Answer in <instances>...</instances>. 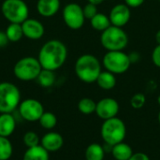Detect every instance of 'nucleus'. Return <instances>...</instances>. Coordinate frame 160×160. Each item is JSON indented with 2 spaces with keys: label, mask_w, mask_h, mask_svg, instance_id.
<instances>
[{
  "label": "nucleus",
  "mask_w": 160,
  "mask_h": 160,
  "mask_svg": "<svg viewBox=\"0 0 160 160\" xmlns=\"http://www.w3.org/2000/svg\"><path fill=\"white\" fill-rule=\"evenodd\" d=\"M67 57V46L60 40L51 39L40 48L38 59L42 68L55 71L65 64Z\"/></svg>",
  "instance_id": "obj_1"
},
{
  "label": "nucleus",
  "mask_w": 160,
  "mask_h": 160,
  "mask_svg": "<svg viewBox=\"0 0 160 160\" xmlns=\"http://www.w3.org/2000/svg\"><path fill=\"white\" fill-rule=\"evenodd\" d=\"M75 74L78 79L85 83L96 82L101 70V63L93 54L85 53L81 55L75 62Z\"/></svg>",
  "instance_id": "obj_2"
},
{
  "label": "nucleus",
  "mask_w": 160,
  "mask_h": 160,
  "mask_svg": "<svg viewBox=\"0 0 160 160\" xmlns=\"http://www.w3.org/2000/svg\"><path fill=\"white\" fill-rule=\"evenodd\" d=\"M100 43L107 52L124 51L128 44V36L122 27L111 25L101 32Z\"/></svg>",
  "instance_id": "obj_3"
},
{
  "label": "nucleus",
  "mask_w": 160,
  "mask_h": 160,
  "mask_svg": "<svg viewBox=\"0 0 160 160\" xmlns=\"http://www.w3.org/2000/svg\"><path fill=\"white\" fill-rule=\"evenodd\" d=\"M100 134L105 143L113 146L124 142L127 135V128L123 120L113 117L104 120L100 128Z\"/></svg>",
  "instance_id": "obj_4"
},
{
  "label": "nucleus",
  "mask_w": 160,
  "mask_h": 160,
  "mask_svg": "<svg viewBox=\"0 0 160 160\" xmlns=\"http://www.w3.org/2000/svg\"><path fill=\"white\" fill-rule=\"evenodd\" d=\"M21 103V92L12 82H0V113H11Z\"/></svg>",
  "instance_id": "obj_5"
},
{
  "label": "nucleus",
  "mask_w": 160,
  "mask_h": 160,
  "mask_svg": "<svg viewBox=\"0 0 160 160\" xmlns=\"http://www.w3.org/2000/svg\"><path fill=\"white\" fill-rule=\"evenodd\" d=\"M41 69L42 67L38 58L26 56L16 62L13 68V73L18 80L29 82L37 80Z\"/></svg>",
  "instance_id": "obj_6"
},
{
  "label": "nucleus",
  "mask_w": 160,
  "mask_h": 160,
  "mask_svg": "<svg viewBox=\"0 0 160 160\" xmlns=\"http://www.w3.org/2000/svg\"><path fill=\"white\" fill-rule=\"evenodd\" d=\"M1 11L10 23H22L29 15V8L23 0H4Z\"/></svg>",
  "instance_id": "obj_7"
},
{
  "label": "nucleus",
  "mask_w": 160,
  "mask_h": 160,
  "mask_svg": "<svg viewBox=\"0 0 160 160\" xmlns=\"http://www.w3.org/2000/svg\"><path fill=\"white\" fill-rule=\"evenodd\" d=\"M131 64L129 55L124 52V51L107 52L102 59V66L105 69L114 75L126 73Z\"/></svg>",
  "instance_id": "obj_8"
},
{
  "label": "nucleus",
  "mask_w": 160,
  "mask_h": 160,
  "mask_svg": "<svg viewBox=\"0 0 160 160\" xmlns=\"http://www.w3.org/2000/svg\"><path fill=\"white\" fill-rule=\"evenodd\" d=\"M62 16L66 25L72 30H78L84 24L85 17L82 7L77 3H69L66 5L63 8Z\"/></svg>",
  "instance_id": "obj_9"
},
{
  "label": "nucleus",
  "mask_w": 160,
  "mask_h": 160,
  "mask_svg": "<svg viewBox=\"0 0 160 160\" xmlns=\"http://www.w3.org/2000/svg\"><path fill=\"white\" fill-rule=\"evenodd\" d=\"M18 109L22 118L28 122L38 121L44 112L42 103L35 98H26L21 101Z\"/></svg>",
  "instance_id": "obj_10"
},
{
  "label": "nucleus",
  "mask_w": 160,
  "mask_h": 160,
  "mask_svg": "<svg viewBox=\"0 0 160 160\" xmlns=\"http://www.w3.org/2000/svg\"><path fill=\"white\" fill-rule=\"evenodd\" d=\"M119 103L112 98H104L97 102L96 114L102 120H108L116 115L119 112Z\"/></svg>",
  "instance_id": "obj_11"
},
{
  "label": "nucleus",
  "mask_w": 160,
  "mask_h": 160,
  "mask_svg": "<svg viewBox=\"0 0 160 160\" xmlns=\"http://www.w3.org/2000/svg\"><path fill=\"white\" fill-rule=\"evenodd\" d=\"M130 18V8L126 4H117L113 6L109 14V19L111 21L112 25L122 28L128 23Z\"/></svg>",
  "instance_id": "obj_12"
},
{
  "label": "nucleus",
  "mask_w": 160,
  "mask_h": 160,
  "mask_svg": "<svg viewBox=\"0 0 160 160\" xmlns=\"http://www.w3.org/2000/svg\"><path fill=\"white\" fill-rule=\"evenodd\" d=\"M22 28L23 32V37L32 40L40 39L45 33L44 25L38 20L33 18H27L22 23Z\"/></svg>",
  "instance_id": "obj_13"
},
{
  "label": "nucleus",
  "mask_w": 160,
  "mask_h": 160,
  "mask_svg": "<svg viewBox=\"0 0 160 160\" xmlns=\"http://www.w3.org/2000/svg\"><path fill=\"white\" fill-rule=\"evenodd\" d=\"M40 145L49 153L56 152L63 147L64 139L61 134L50 131L42 136V138L40 139Z\"/></svg>",
  "instance_id": "obj_14"
},
{
  "label": "nucleus",
  "mask_w": 160,
  "mask_h": 160,
  "mask_svg": "<svg viewBox=\"0 0 160 160\" xmlns=\"http://www.w3.org/2000/svg\"><path fill=\"white\" fill-rule=\"evenodd\" d=\"M60 0H38L37 10L45 18L54 16L60 8Z\"/></svg>",
  "instance_id": "obj_15"
},
{
  "label": "nucleus",
  "mask_w": 160,
  "mask_h": 160,
  "mask_svg": "<svg viewBox=\"0 0 160 160\" xmlns=\"http://www.w3.org/2000/svg\"><path fill=\"white\" fill-rule=\"evenodd\" d=\"M16 128V120L11 113H0V136L8 138Z\"/></svg>",
  "instance_id": "obj_16"
},
{
  "label": "nucleus",
  "mask_w": 160,
  "mask_h": 160,
  "mask_svg": "<svg viewBox=\"0 0 160 160\" xmlns=\"http://www.w3.org/2000/svg\"><path fill=\"white\" fill-rule=\"evenodd\" d=\"M111 154L115 160H128L133 155V150L130 145L122 142L112 146Z\"/></svg>",
  "instance_id": "obj_17"
},
{
  "label": "nucleus",
  "mask_w": 160,
  "mask_h": 160,
  "mask_svg": "<svg viewBox=\"0 0 160 160\" xmlns=\"http://www.w3.org/2000/svg\"><path fill=\"white\" fill-rule=\"evenodd\" d=\"M116 82L117 81H116L115 75L107 70L101 71L96 81L98 87L106 91L113 89L116 85Z\"/></svg>",
  "instance_id": "obj_18"
},
{
  "label": "nucleus",
  "mask_w": 160,
  "mask_h": 160,
  "mask_svg": "<svg viewBox=\"0 0 160 160\" xmlns=\"http://www.w3.org/2000/svg\"><path fill=\"white\" fill-rule=\"evenodd\" d=\"M22 160H50V155L40 144L35 147L27 148L23 154Z\"/></svg>",
  "instance_id": "obj_19"
},
{
  "label": "nucleus",
  "mask_w": 160,
  "mask_h": 160,
  "mask_svg": "<svg viewBox=\"0 0 160 160\" xmlns=\"http://www.w3.org/2000/svg\"><path fill=\"white\" fill-rule=\"evenodd\" d=\"M105 153L103 145H100L99 143H91L85 149L84 158L85 160H103Z\"/></svg>",
  "instance_id": "obj_20"
},
{
  "label": "nucleus",
  "mask_w": 160,
  "mask_h": 160,
  "mask_svg": "<svg viewBox=\"0 0 160 160\" xmlns=\"http://www.w3.org/2000/svg\"><path fill=\"white\" fill-rule=\"evenodd\" d=\"M90 24L96 31L98 32H103L104 30H106L108 27L112 25L109 16L101 12H98L96 16H94L90 20Z\"/></svg>",
  "instance_id": "obj_21"
},
{
  "label": "nucleus",
  "mask_w": 160,
  "mask_h": 160,
  "mask_svg": "<svg viewBox=\"0 0 160 160\" xmlns=\"http://www.w3.org/2000/svg\"><path fill=\"white\" fill-rule=\"evenodd\" d=\"M37 81H38V84L44 88H48V87L52 86L53 83L55 82L54 71L42 68L38 77L37 78Z\"/></svg>",
  "instance_id": "obj_22"
},
{
  "label": "nucleus",
  "mask_w": 160,
  "mask_h": 160,
  "mask_svg": "<svg viewBox=\"0 0 160 160\" xmlns=\"http://www.w3.org/2000/svg\"><path fill=\"white\" fill-rule=\"evenodd\" d=\"M5 32L10 42H17L23 37L22 23H9Z\"/></svg>",
  "instance_id": "obj_23"
},
{
  "label": "nucleus",
  "mask_w": 160,
  "mask_h": 160,
  "mask_svg": "<svg viewBox=\"0 0 160 160\" xmlns=\"http://www.w3.org/2000/svg\"><path fill=\"white\" fill-rule=\"evenodd\" d=\"M38 122L41 128H43L44 129L52 130L57 125V117L54 113L51 112H44L41 117L39 118Z\"/></svg>",
  "instance_id": "obj_24"
},
{
  "label": "nucleus",
  "mask_w": 160,
  "mask_h": 160,
  "mask_svg": "<svg viewBox=\"0 0 160 160\" xmlns=\"http://www.w3.org/2000/svg\"><path fill=\"white\" fill-rule=\"evenodd\" d=\"M13 154V146L7 137L0 136V160H8Z\"/></svg>",
  "instance_id": "obj_25"
},
{
  "label": "nucleus",
  "mask_w": 160,
  "mask_h": 160,
  "mask_svg": "<svg viewBox=\"0 0 160 160\" xmlns=\"http://www.w3.org/2000/svg\"><path fill=\"white\" fill-rule=\"evenodd\" d=\"M97 103L90 98H83L78 102V110L80 112L85 115L92 114L96 112Z\"/></svg>",
  "instance_id": "obj_26"
},
{
  "label": "nucleus",
  "mask_w": 160,
  "mask_h": 160,
  "mask_svg": "<svg viewBox=\"0 0 160 160\" xmlns=\"http://www.w3.org/2000/svg\"><path fill=\"white\" fill-rule=\"evenodd\" d=\"M23 143L26 146V148L35 147L40 144V138L38 135L34 131H27L24 133L22 138Z\"/></svg>",
  "instance_id": "obj_27"
},
{
  "label": "nucleus",
  "mask_w": 160,
  "mask_h": 160,
  "mask_svg": "<svg viewBox=\"0 0 160 160\" xmlns=\"http://www.w3.org/2000/svg\"><path fill=\"white\" fill-rule=\"evenodd\" d=\"M146 102V98L145 95L142 93H137L132 96L130 98V105L133 109L135 110H140L142 109Z\"/></svg>",
  "instance_id": "obj_28"
},
{
  "label": "nucleus",
  "mask_w": 160,
  "mask_h": 160,
  "mask_svg": "<svg viewBox=\"0 0 160 160\" xmlns=\"http://www.w3.org/2000/svg\"><path fill=\"white\" fill-rule=\"evenodd\" d=\"M82 10H83L85 19H88V20H91L94 16H96L98 13V6L91 4V3H87L84 7H82Z\"/></svg>",
  "instance_id": "obj_29"
},
{
  "label": "nucleus",
  "mask_w": 160,
  "mask_h": 160,
  "mask_svg": "<svg viewBox=\"0 0 160 160\" xmlns=\"http://www.w3.org/2000/svg\"><path fill=\"white\" fill-rule=\"evenodd\" d=\"M152 62L160 68V45H157L152 52Z\"/></svg>",
  "instance_id": "obj_30"
},
{
  "label": "nucleus",
  "mask_w": 160,
  "mask_h": 160,
  "mask_svg": "<svg viewBox=\"0 0 160 160\" xmlns=\"http://www.w3.org/2000/svg\"><path fill=\"white\" fill-rule=\"evenodd\" d=\"M144 2L145 0H125V4L128 5L129 8H139Z\"/></svg>",
  "instance_id": "obj_31"
},
{
  "label": "nucleus",
  "mask_w": 160,
  "mask_h": 160,
  "mask_svg": "<svg viewBox=\"0 0 160 160\" xmlns=\"http://www.w3.org/2000/svg\"><path fill=\"white\" fill-rule=\"evenodd\" d=\"M128 160H150V158L146 154L140 152V153H133V155Z\"/></svg>",
  "instance_id": "obj_32"
},
{
  "label": "nucleus",
  "mask_w": 160,
  "mask_h": 160,
  "mask_svg": "<svg viewBox=\"0 0 160 160\" xmlns=\"http://www.w3.org/2000/svg\"><path fill=\"white\" fill-rule=\"evenodd\" d=\"M9 42L6 32H2L0 31V48H4L8 45V43Z\"/></svg>",
  "instance_id": "obj_33"
},
{
  "label": "nucleus",
  "mask_w": 160,
  "mask_h": 160,
  "mask_svg": "<svg viewBox=\"0 0 160 160\" xmlns=\"http://www.w3.org/2000/svg\"><path fill=\"white\" fill-rule=\"evenodd\" d=\"M129 55V58H130V61L131 63H136L137 61L140 60V54L137 52H132Z\"/></svg>",
  "instance_id": "obj_34"
},
{
  "label": "nucleus",
  "mask_w": 160,
  "mask_h": 160,
  "mask_svg": "<svg viewBox=\"0 0 160 160\" xmlns=\"http://www.w3.org/2000/svg\"><path fill=\"white\" fill-rule=\"evenodd\" d=\"M105 0H88V3H91V4H94L96 6H98V5H101Z\"/></svg>",
  "instance_id": "obj_35"
},
{
  "label": "nucleus",
  "mask_w": 160,
  "mask_h": 160,
  "mask_svg": "<svg viewBox=\"0 0 160 160\" xmlns=\"http://www.w3.org/2000/svg\"><path fill=\"white\" fill-rule=\"evenodd\" d=\"M156 41L158 45H160V30H158L156 34Z\"/></svg>",
  "instance_id": "obj_36"
},
{
  "label": "nucleus",
  "mask_w": 160,
  "mask_h": 160,
  "mask_svg": "<svg viewBox=\"0 0 160 160\" xmlns=\"http://www.w3.org/2000/svg\"><path fill=\"white\" fill-rule=\"evenodd\" d=\"M158 105L160 106V95L158 97Z\"/></svg>",
  "instance_id": "obj_37"
},
{
  "label": "nucleus",
  "mask_w": 160,
  "mask_h": 160,
  "mask_svg": "<svg viewBox=\"0 0 160 160\" xmlns=\"http://www.w3.org/2000/svg\"><path fill=\"white\" fill-rule=\"evenodd\" d=\"M158 123H159V125H160V112H158Z\"/></svg>",
  "instance_id": "obj_38"
},
{
  "label": "nucleus",
  "mask_w": 160,
  "mask_h": 160,
  "mask_svg": "<svg viewBox=\"0 0 160 160\" xmlns=\"http://www.w3.org/2000/svg\"><path fill=\"white\" fill-rule=\"evenodd\" d=\"M158 1H159V2H160V0H158Z\"/></svg>",
  "instance_id": "obj_39"
}]
</instances>
